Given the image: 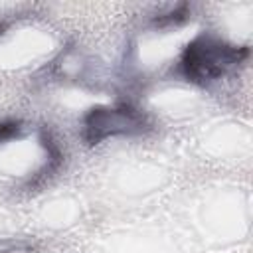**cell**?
<instances>
[{"instance_id":"obj_1","label":"cell","mask_w":253,"mask_h":253,"mask_svg":"<svg viewBox=\"0 0 253 253\" xmlns=\"http://www.w3.org/2000/svg\"><path fill=\"white\" fill-rule=\"evenodd\" d=\"M247 57V45H237L211 32H202L184 45L178 57V73L192 85L208 87L245 63Z\"/></svg>"},{"instance_id":"obj_2","label":"cell","mask_w":253,"mask_h":253,"mask_svg":"<svg viewBox=\"0 0 253 253\" xmlns=\"http://www.w3.org/2000/svg\"><path fill=\"white\" fill-rule=\"evenodd\" d=\"M148 128V115L130 103L95 105L81 117V138L87 146H97L117 136H138Z\"/></svg>"},{"instance_id":"obj_3","label":"cell","mask_w":253,"mask_h":253,"mask_svg":"<svg viewBox=\"0 0 253 253\" xmlns=\"http://www.w3.org/2000/svg\"><path fill=\"white\" fill-rule=\"evenodd\" d=\"M40 144L42 148L45 150V162L42 164V168H38L34 172V176L26 182V190H36V188H42L45 182H49L51 176H55L59 172V168L63 166V150L55 138V134L51 132V128L47 126H42L40 128Z\"/></svg>"},{"instance_id":"obj_4","label":"cell","mask_w":253,"mask_h":253,"mask_svg":"<svg viewBox=\"0 0 253 253\" xmlns=\"http://www.w3.org/2000/svg\"><path fill=\"white\" fill-rule=\"evenodd\" d=\"M190 20V6L186 2H180L176 6H172L166 12H160L156 16H152V26L158 30H172L178 28L182 24H186Z\"/></svg>"},{"instance_id":"obj_5","label":"cell","mask_w":253,"mask_h":253,"mask_svg":"<svg viewBox=\"0 0 253 253\" xmlns=\"http://www.w3.org/2000/svg\"><path fill=\"white\" fill-rule=\"evenodd\" d=\"M24 134V123L20 119H2L0 121V144L16 140Z\"/></svg>"}]
</instances>
